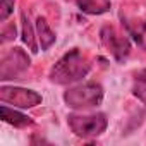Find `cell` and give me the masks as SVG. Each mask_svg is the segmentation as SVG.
Instances as JSON below:
<instances>
[{"mask_svg":"<svg viewBox=\"0 0 146 146\" xmlns=\"http://www.w3.org/2000/svg\"><path fill=\"white\" fill-rule=\"evenodd\" d=\"M90 72V62L79 48L64 53L50 70V81L55 84H70L83 79Z\"/></svg>","mask_w":146,"mask_h":146,"instance_id":"6da1fadb","label":"cell"},{"mask_svg":"<svg viewBox=\"0 0 146 146\" xmlns=\"http://www.w3.org/2000/svg\"><path fill=\"white\" fill-rule=\"evenodd\" d=\"M64 102L70 108H91L103 102V88L98 83H83L69 88L64 93Z\"/></svg>","mask_w":146,"mask_h":146,"instance_id":"7a4b0ae2","label":"cell"},{"mask_svg":"<svg viewBox=\"0 0 146 146\" xmlns=\"http://www.w3.org/2000/svg\"><path fill=\"white\" fill-rule=\"evenodd\" d=\"M67 125L78 137L90 139V137L102 136L107 131L108 120L105 113H90V115L70 113L67 117Z\"/></svg>","mask_w":146,"mask_h":146,"instance_id":"3957f363","label":"cell"},{"mask_svg":"<svg viewBox=\"0 0 146 146\" xmlns=\"http://www.w3.org/2000/svg\"><path fill=\"white\" fill-rule=\"evenodd\" d=\"M29 57L23 48H12L0 58V79H16L29 69Z\"/></svg>","mask_w":146,"mask_h":146,"instance_id":"277c9868","label":"cell"},{"mask_svg":"<svg viewBox=\"0 0 146 146\" xmlns=\"http://www.w3.org/2000/svg\"><path fill=\"white\" fill-rule=\"evenodd\" d=\"M41 95L26 90V88H17V86H2L0 88V102L9 103L19 108H33L41 103Z\"/></svg>","mask_w":146,"mask_h":146,"instance_id":"5b68a950","label":"cell"},{"mask_svg":"<svg viewBox=\"0 0 146 146\" xmlns=\"http://www.w3.org/2000/svg\"><path fill=\"white\" fill-rule=\"evenodd\" d=\"M100 36H102V43L105 45V48L113 55V58L117 62H122L129 52H131V43L125 36L119 35L112 26H103L102 31H100Z\"/></svg>","mask_w":146,"mask_h":146,"instance_id":"8992f818","label":"cell"},{"mask_svg":"<svg viewBox=\"0 0 146 146\" xmlns=\"http://www.w3.org/2000/svg\"><path fill=\"white\" fill-rule=\"evenodd\" d=\"M0 115H2V120L14 125V127H28V125H33V119L14 110V108H9L7 105H2L0 107Z\"/></svg>","mask_w":146,"mask_h":146,"instance_id":"52a82bcc","label":"cell"},{"mask_svg":"<svg viewBox=\"0 0 146 146\" xmlns=\"http://www.w3.org/2000/svg\"><path fill=\"white\" fill-rule=\"evenodd\" d=\"M36 31H38V40H40V45H41V50H48L53 43H55V33L52 31V28L48 26L46 19L45 17H38L36 19Z\"/></svg>","mask_w":146,"mask_h":146,"instance_id":"ba28073f","label":"cell"},{"mask_svg":"<svg viewBox=\"0 0 146 146\" xmlns=\"http://www.w3.org/2000/svg\"><path fill=\"white\" fill-rule=\"evenodd\" d=\"M125 28L136 45L146 52V21H125Z\"/></svg>","mask_w":146,"mask_h":146,"instance_id":"9c48e42d","label":"cell"},{"mask_svg":"<svg viewBox=\"0 0 146 146\" xmlns=\"http://www.w3.org/2000/svg\"><path fill=\"white\" fill-rule=\"evenodd\" d=\"M74 2L83 12L95 14V16L103 14V12H107L110 9V4L107 2V0H74Z\"/></svg>","mask_w":146,"mask_h":146,"instance_id":"30bf717a","label":"cell"},{"mask_svg":"<svg viewBox=\"0 0 146 146\" xmlns=\"http://www.w3.org/2000/svg\"><path fill=\"white\" fill-rule=\"evenodd\" d=\"M132 95L146 103V69H141L137 70L136 74H134V79H132Z\"/></svg>","mask_w":146,"mask_h":146,"instance_id":"8fae6325","label":"cell"},{"mask_svg":"<svg viewBox=\"0 0 146 146\" xmlns=\"http://www.w3.org/2000/svg\"><path fill=\"white\" fill-rule=\"evenodd\" d=\"M21 24H23V41L28 45V48L36 53L38 52V45H36V40H35V31H33V26L26 16V12L21 14Z\"/></svg>","mask_w":146,"mask_h":146,"instance_id":"7c38bea8","label":"cell"},{"mask_svg":"<svg viewBox=\"0 0 146 146\" xmlns=\"http://www.w3.org/2000/svg\"><path fill=\"white\" fill-rule=\"evenodd\" d=\"M14 2L16 0H0V23H5L14 12Z\"/></svg>","mask_w":146,"mask_h":146,"instance_id":"4fadbf2b","label":"cell"},{"mask_svg":"<svg viewBox=\"0 0 146 146\" xmlns=\"http://www.w3.org/2000/svg\"><path fill=\"white\" fill-rule=\"evenodd\" d=\"M12 38H16V26H14V24L7 26V28L2 31V43L9 41V40H12Z\"/></svg>","mask_w":146,"mask_h":146,"instance_id":"5bb4252c","label":"cell"}]
</instances>
